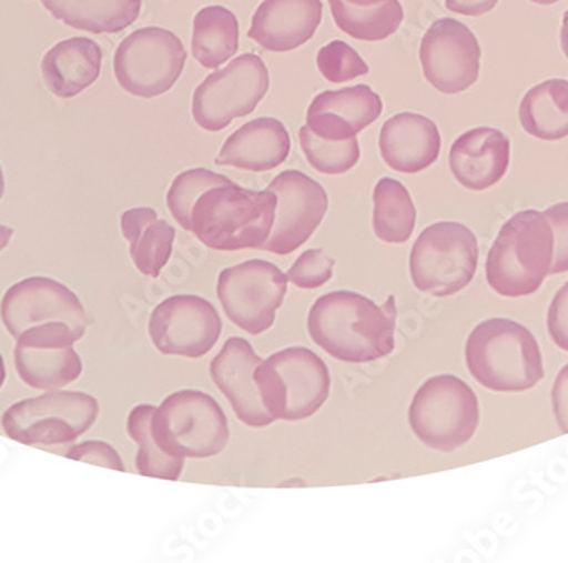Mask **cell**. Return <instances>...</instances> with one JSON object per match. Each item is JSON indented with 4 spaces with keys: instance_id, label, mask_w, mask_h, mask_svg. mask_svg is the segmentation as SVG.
Returning a JSON list of instances; mask_svg holds the SVG:
<instances>
[{
    "instance_id": "12",
    "label": "cell",
    "mask_w": 568,
    "mask_h": 563,
    "mask_svg": "<svg viewBox=\"0 0 568 563\" xmlns=\"http://www.w3.org/2000/svg\"><path fill=\"white\" fill-rule=\"evenodd\" d=\"M288 291V277L273 262L251 259L220 273L216 293L226 316L242 331H270Z\"/></svg>"
},
{
    "instance_id": "40",
    "label": "cell",
    "mask_w": 568,
    "mask_h": 563,
    "mask_svg": "<svg viewBox=\"0 0 568 563\" xmlns=\"http://www.w3.org/2000/svg\"><path fill=\"white\" fill-rule=\"evenodd\" d=\"M560 43L561 50H564L565 57L568 59V9L565 11L564 21H561Z\"/></svg>"
},
{
    "instance_id": "31",
    "label": "cell",
    "mask_w": 568,
    "mask_h": 563,
    "mask_svg": "<svg viewBox=\"0 0 568 563\" xmlns=\"http://www.w3.org/2000/svg\"><path fill=\"white\" fill-rule=\"evenodd\" d=\"M300 145L308 164L322 174H344L359 162L361 150L356 137L341 142L325 140L314 135L305 124L300 130Z\"/></svg>"
},
{
    "instance_id": "30",
    "label": "cell",
    "mask_w": 568,
    "mask_h": 563,
    "mask_svg": "<svg viewBox=\"0 0 568 563\" xmlns=\"http://www.w3.org/2000/svg\"><path fill=\"white\" fill-rule=\"evenodd\" d=\"M158 408L139 405L128 415V434L139 444L136 469L143 476L179 480L184 469V459H174L161 450L153 440L152 419Z\"/></svg>"
},
{
    "instance_id": "35",
    "label": "cell",
    "mask_w": 568,
    "mask_h": 563,
    "mask_svg": "<svg viewBox=\"0 0 568 563\" xmlns=\"http://www.w3.org/2000/svg\"><path fill=\"white\" fill-rule=\"evenodd\" d=\"M551 229H554V264L550 274H561L568 271V203H558L545 211Z\"/></svg>"
},
{
    "instance_id": "5",
    "label": "cell",
    "mask_w": 568,
    "mask_h": 563,
    "mask_svg": "<svg viewBox=\"0 0 568 563\" xmlns=\"http://www.w3.org/2000/svg\"><path fill=\"white\" fill-rule=\"evenodd\" d=\"M261 402L274 419L303 421L317 414L331 393L327 364L306 348H286L254 371Z\"/></svg>"
},
{
    "instance_id": "25",
    "label": "cell",
    "mask_w": 568,
    "mask_h": 563,
    "mask_svg": "<svg viewBox=\"0 0 568 563\" xmlns=\"http://www.w3.org/2000/svg\"><path fill=\"white\" fill-rule=\"evenodd\" d=\"M48 12L73 30L120 33L139 19L142 0H40Z\"/></svg>"
},
{
    "instance_id": "36",
    "label": "cell",
    "mask_w": 568,
    "mask_h": 563,
    "mask_svg": "<svg viewBox=\"0 0 568 563\" xmlns=\"http://www.w3.org/2000/svg\"><path fill=\"white\" fill-rule=\"evenodd\" d=\"M67 459L118 470V472L126 470L118 451L111 444L102 443V441H85V443L77 444L67 453Z\"/></svg>"
},
{
    "instance_id": "23",
    "label": "cell",
    "mask_w": 568,
    "mask_h": 563,
    "mask_svg": "<svg viewBox=\"0 0 568 563\" xmlns=\"http://www.w3.org/2000/svg\"><path fill=\"white\" fill-rule=\"evenodd\" d=\"M19 379L34 390L53 392L75 382L82 361L73 345L63 342L18 341L14 350Z\"/></svg>"
},
{
    "instance_id": "38",
    "label": "cell",
    "mask_w": 568,
    "mask_h": 563,
    "mask_svg": "<svg viewBox=\"0 0 568 563\" xmlns=\"http://www.w3.org/2000/svg\"><path fill=\"white\" fill-rule=\"evenodd\" d=\"M551 402H554V414L561 433L568 434V364L561 368L555 380Z\"/></svg>"
},
{
    "instance_id": "2",
    "label": "cell",
    "mask_w": 568,
    "mask_h": 563,
    "mask_svg": "<svg viewBox=\"0 0 568 563\" xmlns=\"http://www.w3.org/2000/svg\"><path fill=\"white\" fill-rule=\"evenodd\" d=\"M277 197L235 184L204 191L191 211V232L215 251L263 249L276 220Z\"/></svg>"
},
{
    "instance_id": "39",
    "label": "cell",
    "mask_w": 568,
    "mask_h": 563,
    "mask_svg": "<svg viewBox=\"0 0 568 563\" xmlns=\"http://www.w3.org/2000/svg\"><path fill=\"white\" fill-rule=\"evenodd\" d=\"M445 2L448 11L468 16V18L487 14L499 4V0H445Z\"/></svg>"
},
{
    "instance_id": "33",
    "label": "cell",
    "mask_w": 568,
    "mask_h": 563,
    "mask_svg": "<svg viewBox=\"0 0 568 563\" xmlns=\"http://www.w3.org/2000/svg\"><path fill=\"white\" fill-rule=\"evenodd\" d=\"M317 67L322 77L332 84H344L369 72L368 63L359 53L341 40L331 41L318 50Z\"/></svg>"
},
{
    "instance_id": "32",
    "label": "cell",
    "mask_w": 568,
    "mask_h": 563,
    "mask_svg": "<svg viewBox=\"0 0 568 563\" xmlns=\"http://www.w3.org/2000/svg\"><path fill=\"white\" fill-rule=\"evenodd\" d=\"M230 182L232 181L226 175L216 174L209 169H191V171L183 172L172 181L171 190H169V211L179 225L191 232V211H193L197 198L215 185L230 184Z\"/></svg>"
},
{
    "instance_id": "11",
    "label": "cell",
    "mask_w": 568,
    "mask_h": 563,
    "mask_svg": "<svg viewBox=\"0 0 568 563\" xmlns=\"http://www.w3.org/2000/svg\"><path fill=\"white\" fill-rule=\"evenodd\" d=\"M270 84L264 60L255 53H244L197 86L193 95L194 121L203 130H225L237 118L254 113Z\"/></svg>"
},
{
    "instance_id": "7",
    "label": "cell",
    "mask_w": 568,
    "mask_h": 563,
    "mask_svg": "<svg viewBox=\"0 0 568 563\" xmlns=\"http://www.w3.org/2000/svg\"><path fill=\"white\" fill-rule=\"evenodd\" d=\"M412 433L430 450L452 453L467 444L480 424V405L467 382L455 374L427 380L408 409Z\"/></svg>"
},
{
    "instance_id": "14",
    "label": "cell",
    "mask_w": 568,
    "mask_h": 563,
    "mask_svg": "<svg viewBox=\"0 0 568 563\" xmlns=\"http://www.w3.org/2000/svg\"><path fill=\"white\" fill-rule=\"evenodd\" d=\"M424 77L443 94L467 91L480 76V43L467 24L452 18L437 19L420 43Z\"/></svg>"
},
{
    "instance_id": "44",
    "label": "cell",
    "mask_w": 568,
    "mask_h": 563,
    "mask_svg": "<svg viewBox=\"0 0 568 563\" xmlns=\"http://www.w3.org/2000/svg\"><path fill=\"white\" fill-rule=\"evenodd\" d=\"M531 2L539 6H551L557 4L558 0H531Z\"/></svg>"
},
{
    "instance_id": "19",
    "label": "cell",
    "mask_w": 568,
    "mask_h": 563,
    "mask_svg": "<svg viewBox=\"0 0 568 563\" xmlns=\"http://www.w3.org/2000/svg\"><path fill=\"white\" fill-rule=\"evenodd\" d=\"M322 12V0H264L252 16L247 34L264 50H296L312 40L321 26Z\"/></svg>"
},
{
    "instance_id": "21",
    "label": "cell",
    "mask_w": 568,
    "mask_h": 563,
    "mask_svg": "<svg viewBox=\"0 0 568 563\" xmlns=\"http://www.w3.org/2000/svg\"><path fill=\"white\" fill-rule=\"evenodd\" d=\"M292 152L288 130L274 118H257L239 128L226 139L216 164L266 172L280 168Z\"/></svg>"
},
{
    "instance_id": "29",
    "label": "cell",
    "mask_w": 568,
    "mask_h": 563,
    "mask_svg": "<svg viewBox=\"0 0 568 563\" xmlns=\"http://www.w3.org/2000/svg\"><path fill=\"white\" fill-rule=\"evenodd\" d=\"M383 101L369 86L359 84L315 95L306 113H328L346 121L356 133L378 120Z\"/></svg>"
},
{
    "instance_id": "17",
    "label": "cell",
    "mask_w": 568,
    "mask_h": 563,
    "mask_svg": "<svg viewBox=\"0 0 568 563\" xmlns=\"http://www.w3.org/2000/svg\"><path fill=\"white\" fill-rule=\"evenodd\" d=\"M261 361L251 342L230 338L210 364L213 382L229 399L239 421L248 428H266L276 421L261 402L260 390L255 385L254 371Z\"/></svg>"
},
{
    "instance_id": "27",
    "label": "cell",
    "mask_w": 568,
    "mask_h": 563,
    "mask_svg": "<svg viewBox=\"0 0 568 563\" xmlns=\"http://www.w3.org/2000/svg\"><path fill=\"white\" fill-rule=\"evenodd\" d=\"M239 50V19L222 6L201 9L194 18L191 51L204 69H219Z\"/></svg>"
},
{
    "instance_id": "13",
    "label": "cell",
    "mask_w": 568,
    "mask_h": 563,
    "mask_svg": "<svg viewBox=\"0 0 568 563\" xmlns=\"http://www.w3.org/2000/svg\"><path fill=\"white\" fill-rule=\"evenodd\" d=\"M222 316L209 300L196 294H175L150 316L153 345L168 356L203 358L222 335Z\"/></svg>"
},
{
    "instance_id": "41",
    "label": "cell",
    "mask_w": 568,
    "mask_h": 563,
    "mask_svg": "<svg viewBox=\"0 0 568 563\" xmlns=\"http://www.w3.org/2000/svg\"><path fill=\"white\" fill-rule=\"evenodd\" d=\"M12 235H14V230H12L11 227L0 225V252L8 248Z\"/></svg>"
},
{
    "instance_id": "10",
    "label": "cell",
    "mask_w": 568,
    "mask_h": 563,
    "mask_svg": "<svg viewBox=\"0 0 568 563\" xmlns=\"http://www.w3.org/2000/svg\"><path fill=\"white\" fill-rule=\"evenodd\" d=\"M186 59L183 41L172 31L150 26L121 41L114 53V76L130 94L158 98L174 88Z\"/></svg>"
},
{
    "instance_id": "37",
    "label": "cell",
    "mask_w": 568,
    "mask_h": 563,
    "mask_svg": "<svg viewBox=\"0 0 568 563\" xmlns=\"http://www.w3.org/2000/svg\"><path fill=\"white\" fill-rule=\"evenodd\" d=\"M548 332L560 350L568 351V281L551 300L548 309Z\"/></svg>"
},
{
    "instance_id": "20",
    "label": "cell",
    "mask_w": 568,
    "mask_h": 563,
    "mask_svg": "<svg viewBox=\"0 0 568 563\" xmlns=\"http://www.w3.org/2000/svg\"><path fill=\"white\" fill-rule=\"evenodd\" d=\"M378 145L388 168L416 174L436 162L442 153V135L429 118L398 113L383 123Z\"/></svg>"
},
{
    "instance_id": "16",
    "label": "cell",
    "mask_w": 568,
    "mask_h": 563,
    "mask_svg": "<svg viewBox=\"0 0 568 563\" xmlns=\"http://www.w3.org/2000/svg\"><path fill=\"white\" fill-rule=\"evenodd\" d=\"M277 197L276 220L263 251L286 255L302 248L324 220L328 197L314 179L284 171L266 188Z\"/></svg>"
},
{
    "instance_id": "22",
    "label": "cell",
    "mask_w": 568,
    "mask_h": 563,
    "mask_svg": "<svg viewBox=\"0 0 568 563\" xmlns=\"http://www.w3.org/2000/svg\"><path fill=\"white\" fill-rule=\"evenodd\" d=\"M102 50L89 38L60 41L41 60V73L51 94L75 98L101 76Z\"/></svg>"
},
{
    "instance_id": "4",
    "label": "cell",
    "mask_w": 568,
    "mask_h": 563,
    "mask_svg": "<svg viewBox=\"0 0 568 563\" xmlns=\"http://www.w3.org/2000/svg\"><path fill=\"white\" fill-rule=\"evenodd\" d=\"M554 229L538 210L519 211L500 229L485 273L496 293L518 299L535 293L554 264Z\"/></svg>"
},
{
    "instance_id": "3",
    "label": "cell",
    "mask_w": 568,
    "mask_h": 563,
    "mask_svg": "<svg viewBox=\"0 0 568 563\" xmlns=\"http://www.w3.org/2000/svg\"><path fill=\"white\" fill-rule=\"evenodd\" d=\"M467 366L471 376L494 392H526L544 380V356L525 325L488 319L468 335Z\"/></svg>"
},
{
    "instance_id": "18",
    "label": "cell",
    "mask_w": 568,
    "mask_h": 563,
    "mask_svg": "<svg viewBox=\"0 0 568 563\" xmlns=\"http://www.w3.org/2000/svg\"><path fill=\"white\" fill-rule=\"evenodd\" d=\"M509 162V137L497 128H474L459 135L449 150L453 175L470 191H485L503 181Z\"/></svg>"
},
{
    "instance_id": "42",
    "label": "cell",
    "mask_w": 568,
    "mask_h": 563,
    "mask_svg": "<svg viewBox=\"0 0 568 563\" xmlns=\"http://www.w3.org/2000/svg\"><path fill=\"white\" fill-rule=\"evenodd\" d=\"M6 382V364H4V358H2V354H0V389H2V385H4Z\"/></svg>"
},
{
    "instance_id": "24",
    "label": "cell",
    "mask_w": 568,
    "mask_h": 563,
    "mask_svg": "<svg viewBox=\"0 0 568 563\" xmlns=\"http://www.w3.org/2000/svg\"><path fill=\"white\" fill-rule=\"evenodd\" d=\"M121 230L136 270L145 277L158 278L171 259L174 227L159 219L158 211L142 207L124 211Z\"/></svg>"
},
{
    "instance_id": "8",
    "label": "cell",
    "mask_w": 568,
    "mask_h": 563,
    "mask_svg": "<svg viewBox=\"0 0 568 563\" xmlns=\"http://www.w3.org/2000/svg\"><path fill=\"white\" fill-rule=\"evenodd\" d=\"M98 415V400L89 393L53 390L9 408L2 415V429L18 443L55 446L79 440Z\"/></svg>"
},
{
    "instance_id": "26",
    "label": "cell",
    "mask_w": 568,
    "mask_h": 563,
    "mask_svg": "<svg viewBox=\"0 0 568 563\" xmlns=\"http://www.w3.org/2000/svg\"><path fill=\"white\" fill-rule=\"evenodd\" d=\"M519 121L528 135L545 142L568 137V80L550 79L526 92Z\"/></svg>"
},
{
    "instance_id": "6",
    "label": "cell",
    "mask_w": 568,
    "mask_h": 563,
    "mask_svg": "<svg viewBox=\"0 0 568 563\" xmlns=\"http://www.w3.org/2000/svg\"><path fill=\"white\" fill-rule=\"evenodd\" d=\"M153 440L174 459H212L230 440L222 405L200 390H179L158 408L152 419Z\"/></svg>"
},
{
    "instance_id": "43",
    "label": "cell",
    "mask_w": 568,
    "mask_h": 563,
    "mask_svg": "<svg viewBox=\"0 0 568 563\" xmlns=\"http://www.w3.org/2000/svg\"><path fill=\"white\" fill-rule=\"evenodd\" d=\"M4 190H6L4 174H2V168H0V200H2V197H4Z\"/></svg>"
},
{
    "instance_id": "9",
    "label": "cell",
    "mask_w": 568,
    "mask_h": 563,
    "mask_svg": "<svg viewBox=\"0 0 568 563\" xmlns=\"http://www.w3.org/2000/svg\"><path fill=\"white\" fill-rule=\"evenodd\" d=\"M477 268V237L458 222L427 227L412 248V283L433 296H449L467 288Z\"/></svg>"
},
{
    "instance_id": "28",
    "label": "cell",
    "mask_w": 568,
    "mask_h": 563,
    "mask_svg": "<svg viewBox=\"0 0 568 563\" xmlns=\"http://www.w3.org/2000/svg\"><path fill=\"white\" fill-rule=\"evenodd\" d=\"M410 193L397 179L383 178L373 191V230L386 244H404L416 229Z\"/></svg>"
},
{
    "instance_id": "15",
    "label": "cell",
    "mask_w": 568,
    "mask_h": 563,
    "mask_svg": "<svg viewBox=\"0 0 568 563\" xmlns=\"http://www.w3.org/2000/svg\"><path fill=\"white\" fill-rule=\"evenodd\" d=\"M0 319L12 338L41 325L65 322L85 334L88 316L81 300L65 284L33 277L12 284L0 303Z\"/></svg>"
},
{
    "instance_id": "1",
    "label": "cell",
    "mask_w": 568,
    "mask_h": 563,
    "mask_svg": "<svg viewBox=\"0 0 568 563\" xmlns=\"http://www.w3.org/2000/svg\"><path fill=\"white\" fill-rule=\"evenodd\" d=\"M308 334L334 360H382L395 350V310L354 291H332L310 309Z\"/></svg>"
},
{
    "instance_id": "34",
    "label": "cell",
    "mask_w": 568,
    "mask_h": 563,
    "mask_svg": "<svg viewBox=\"0 0 568 563\" xmlns=\"http://www.w3.org/2000/svg\"><path fill=\"white\" fill-rule=\"evenodd\" d=\"M335 261L321 249L303 252L295 264L290 268L288 281L302 290H317L324 286L332 278Z\"/></svg>"
}]
</instances>
